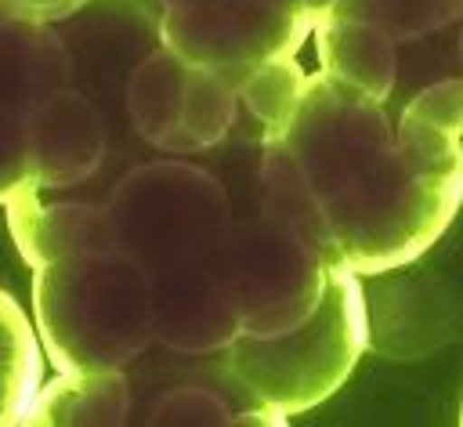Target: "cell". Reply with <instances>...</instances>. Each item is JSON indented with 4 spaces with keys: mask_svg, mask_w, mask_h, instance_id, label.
I'll return each instance as SVG.
<instances>
[{
    "mask_svg": "<svg viewBox=\"0 0 463 427\" xmlns=\"http://www.w3.org/2000/svg\"><path fill=\"white\" fill-rule=\"evenodd\" d=\"M33 326L61 373L127 369L156 344L152 279L109 246L47 261L33 268Z\"/></svg>",
    "mask_w": 463,
    "mask_h": 427,
    "instance_id": "3957f363",
    "label": "cell"
},
{
    "mask_svg": "<svg viewBox=\"0 0 463 427\" xmlns=\"http://www.w3.org/2000/svg\"><path fill=\"white\" fill-rule=\"evenodd\" d=\"M43 384V347L18 300L0 289V427H18Z\"/></svg>",
    "mask_w": 463,
    "mask_h": 427,
    "instance_id": "4fadbf2b",
    "label": "cell"
},
{
    "mask_svg": "<svg viewBox=\"0 0 463 427\" xmlns=\"http://www.w3.org/2000/svg\"><path fill=\"white\" fill-rule=\"evenodd\" d=\"M311 40L322 72L463 134V0H333Z\"/></svg>",
    "mask_w": 463,
    "mask_h": 427,
    "instance_id": "7a4b0ae2",
    "label": "cell"
},
{
    "mask_svg": "<svg viewBox=\"0 0 463 427\" xmlns=\"http://www.w3.org/2000/svg\"><path fill=\"white\" fill-rule=\"evenodd\" d=\"M152 420L156 423H253L246 413H235L232 405H224V398H217L213 391H203V387L170 391L152 409Z\"/></svg>",
    "mask_w": 463,
    "mask_h": 427,
    "instance_id": "9a60e30c",
    "label": "cell"
},
{
    "mask_svg": "<svg viewBox=\"0 0 463 427\" xmlns=\"http://www.w3.org/2000/svg\"><path fill=\"white\" fill-rule=\"evenodd\" d=\"M329 264L268 210L235 214L228 239V289L239 337H275L300 326L322 300Z\"/></svg>",
    "mask_w": 463,
    "mask_h": 427,
    "instance_id": "52a82bcc",
    "label": "cell"
},
{
    "mask_svg": "<svg viewBox=\"0 0 463 427\" xmlns=\"http://www.w3.org/2000/svg\"><path fill=\"white\" fill-rule=\"evenodd\" d=\"M4 210H7L11 239L29 268H40L47 261H58L80 250H105L101 203L61 199L51 188L25 185L4 203Z\"/></svg>",
    "mask_w": 463,
    "mask_h": 427,
    "instance_id": "30bf717a",
    "label": "cell"
},
{
    "mask_svg": "<svg viewBox=\"0 0 463 427\" xmlns=\"http://www.w3.org/2000/svg\"><path fill=\"white\" fill-rule=\"evenodd\" d=\"M333 0H145L159 43L195 65L246 72L297 58Z\"/></svg>",
    "mask_w": 463,
    "mask_h": 427,
    "instance_id": "8992f818",
    "label": "cell"
},
{
    "mask_svg": "<svg viewBox=\"0 0 463 427\" xmlns=\"http://www.w3.org/2000/svg\"><path fill=\"white\" fill-rule=\"evenodd\" d=\"M304 80H307V72L297 65V58L260 62L242 72L239 105H242V116H250L260 127V141L289 116V109L297 105V98L304 90Z\"/></svg>",
    "mask_w": 463,
    "mask_h": 427,
    "instance_id": "5bb4252c",
    "label": "cell"
},
{
    "mask_svg": "<svg viewBox=\"0 0 463 427\" xmlns=\"http://www.w3.org/2000/svg\"><path fill=\"white\" fill-rule=\"evenodd\" d=\"M109 148V130L101 112L72 83L51 94L29 130V185L65 192L87 185Z\"/></svg>",
    "mask_w": 463,
    "mask_h": 427,
    "instance_id": "9c48e42d",
    "label": "cell"
},
{
    "mask_svg": "<svg viewBox=\"0 0 463 427\" xmlns=\"http://www.w3.org/2000/svg\"><path fill=\"white\" fill-rule=\"evenodd\" d=\"M369 344L362 279L329 268L318 308L275 337H235L221 355L228 376L271 423L307 413L344 387Z\"/></svg>",
    "mask_w": 463,
    "mask_h": 427,
    "instance_id": "277c9868",
    "label": "cell"
},
{
    "mask_svg": "<svg viewBox=\"0 0 463 427\" xmlns=\"http://www.w3.org/2000/svg\"><path fill=\"white\" fill-rule=\"evenodd\" d=\"M105 246L127 253L152 282L213 261L235 210L224 185L188 159H152L127 170L101 199Z\"/></svg>",
    "mask_w": 463,
    "mask_h": 427,
    "instance_id": "5b68a950",
    "label": "cell"
},
{
    "mask_svg": "<svg viewBox=\"0 0 463 427\" xmlns=\"http://www.w3.org/2000/svg\"><path fill=\"white\" fill-rule=\"evenodd\" d=\"M188 58L159 43L148 58L137 62L127 83V112L134 130L166 156H184L181 141V87Z\"/></svg>",
    "mask_w": 463,
    "mask_h": 427,
    "instance_id": "7c38bea8",
    "label": "cell"
},
{
    "mask_svg": "<svg viewBox=\"0 0 463 427\" xmlns=\"http://www.w3.org/2000/svg\"><path fill=\"white\" fill-rule=\"evenodd\" d=\"M130 380L123 369H69L43 380L25 423L51 427H116L130 420Z\"/></svg>",
    "mask_w": 463,
    "mask_h": 427,
    "instance_id": "8fae6325",
    "label": "cell"
},
{
    "mask_svg": "<svg viewBox=\"0 0 463 427\" xmlns=\"http://www.w3.org/2000/svg\"><path fill=\"white\" fill-rule=\"evenodd\" d=\"M459 423H463V405H459Z\"/></svg>",
    "mask_w": 463,
    "mask_h": 427,
    "instance_id": "e0dca14e",
    "label": "cell"
},
{
    "mask_svg": "<svg viewBox=\"0 0 463 427\" xmlns=\"http://www.w3.org/2000/svg\"><path fill=\"white\" fill-rule=\"evenodd\" d=\"M72 83V58L54 22L0 11V206L29 185L36 109Z\"/></svg>",
    "mask_w": 463,
    "mask_h": 427,
    "instance_id": "ba28073f",
    "label": "cell"
},
{
    "mask_svg": "<svg viewBox=\"0 0 463 427\" xmlns=\"http://www.w3.org/2000/svg\"><path fill=\"white\" fill-rule=\"evenodd\" d=\"M463 203V134L311 72L260 141V210L329 268L383 275L427 253Z\"/></svg>",
    "mask_w": 463,
    "mask_h": 427,
    "instance_id": "6da1fadb",
    "label": "cell"
},
{
    "mask_svg": "<svg viewBox=\"0 0 463 427\" xmlns=\"http://www.w3.org/2000/svg\"><path fill=\"white\" fill-rule=\"evenodd\" d=\"M90 0H0V11L40 18V22H61L76 11H83Z\"/></svg>",
    "mask_w": 463,
    "mask_h": 427,
    "instance_id": "2e32d148",
    "label": "cell"
}]
</instances>
